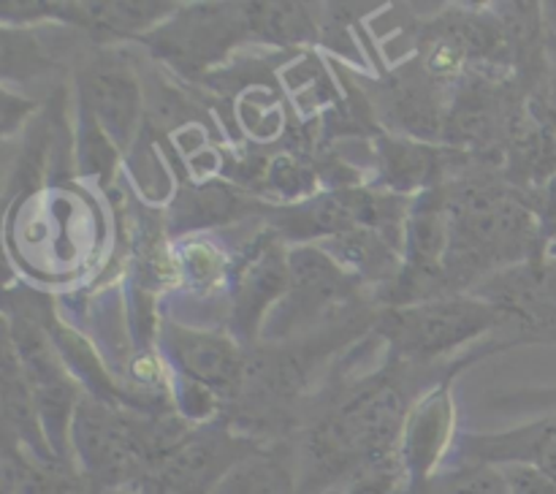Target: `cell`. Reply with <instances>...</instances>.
Here are the masks:
<instances>
[{"instance_id": "1", "label": "cell", "mask_w": 556, "mask_h": 494, "mask_svg": "<svg viewBox=\"0 0 556 494\" xmlns=\"http://www.w3.org/2000/svg\"><path fill=\"white\" fill-rule=\"evenodd\" d=\"M443 204L448 215V286H462L497 266L516 264L535 248V215L500 185H462Z\"/></svg>"}, {"instance_id": "2", "label": "cell", "mask_w": 556, "mask_h": 494, "mask_svg": "<svg viewBox=\"0 0 556 494\" xmlns=\"http://www.w3.org/2000/svg\"><path fill=\"white\" fill-rule=\"evenodd\" d=\"M71 443L96 489H128L144 481L157 459V423H141L106 400H79Z\"/></svg>"}, {"instance_id": "3", "label": "cell", "mask_w": 556, "mask_h": 494, "mask_svg": "<svg viewBox=\"0 0 556 494\" xmlns=\"http://www.w3.org/2000/svg\"><path fill=\"white\" fill-rule=\"evenodd\" d=\"M503 320V309L481 296H438L396 307L386 315L383 331L407 358H440L465 342L486 334Z\"/></svg>"}, {"instance_id": "4", "label": "cell", "mask_w": 556, "mask_h": 494, "mask_svg": "<svg viewBox=\"0 0 556 494\" xmlns=\"http://www.w3.org/2000/svg\"><path fill=\"white\" fill-rule=\"evenodd\" d=\"M250 454L220 429H201L179 440L141 481V494H212L223 476Z\"/></svg>"}, {"instance_id": "5", "label": "cell", "mask_w": 556, "mask_h": 494, "mask_svg": "<svg viewBox=\"0 0 556 494\" xmlns=\"http://www.w3.org/2000/svg\"><path fill=\"white\" fill-rule=\"evenodd\" d=\"M166 347L177 364L179 375L199 380L217 396L233 394L244 383L248 364H244L237 342L228 340V337L185 329V326H168Z\"/></svg>"}, {"instance_id": "6", "label": "cell", "mask_w": 556, "mask_h": 494, "mask_svg": "<svg viewBox=\"0 0 556 494\" xmlns=\"http://www.w3.org/2000/svg\"><path fill=\"white\" fill-rule=\"evenodd\" d=\"M353 277L326 250L296 248L288 253L286 320L318 318L342 299L351 296Z\"/></svg>"}, {"instance_id": "7", "label": "cell", "mask_w": 556, "mask_h": 494, "mask_svg": "<svg viewBox=\"0 0 556 494\" xmlns=\"http://www.w3.org/2000/svg\"><path fill=\"white\" fill-rule=\"evenodd\" d=\"M288 291V253L269 239L258 244L237 269L233 286V329L242 337H255L269 304Z\"/></svg>"}, {"instance_id": "8", "label": "cell", "mask_w": 556, "mask_h": 494, "mask_svg": "<svg viewBox=\"0 0 556 494\" xmlns=\"http://www.w3.org/2000/svg\"><path fill=\"white\" fill-rule=\"evenodd\" d=\"M462 454L483 465H532L556 481V416L503 434H467Z\"/></svg>"}, {"instance_id": "9", "label": "cell", "mask_w": 556, "mask_h": 494, "mask_svg": "<svg viewBox=\"0 0 556 494\" xmlns=\"http://www.w3.org/2000/svg\"><path fill=\"white\" fill-rule=\"evenodd\" d=\"M85 101L103 134L117 144L130 141L139 119V85L134 74L117 63H101L85 74Z\"/></svg>"}, {"instance_id": "10", "label": "cell", "mask_w": 556, "mask_h": 494, "mask_svg": "<svg viewBox=\"0 0 556 494\" xmlns=\"http://www.w3.org/2000/svg\"><path fill=\"white\" fill-rule=\"evenodd\" d=\"M451 407L448 389H434L424 396L416 407H410L405 421V438H402V456L416 481H427L429 470L438 465L440 454L445 451L451 438Z\"/></svg>"}, {"instance_id": "11", "label": "cell", "mask_w": 556, "mask_h": 494, "mask_svg": "<svg viewBox=\"0 0 556 494\" xmlns=\"http://www.w3.org/2000/svg\"><path fill=\"white\" fill-rule=\"evenodd\" d=\"M212 494H296V478L277 456L250 451L217 481Z\"/></svg>"}, {"instance_id": "12", "label": "cell", "mask_w": 556, "mask_h": 494, "mask_svg": "<svg viewBox=\"0 0 556 494\" xmlns=\"http://www.w3.org/2000/svg\"><path fill=\"white\" fill-rule=\"evenodd\" d=\"M71 11V20L109 36H134L155 25L172 5L161 3H79Z\"/></svg>"}, {"instance_id": "13", "label": "cell", "mask_w": 556, "mask_h": 494, "mask_svg": "<svg viewBox=\"0 0 556 494\" xmlns=\"http://www.w3.org/2000/svg\"><path fill=\"white\" fill-rule=\"evenodd\" d=\"M407 494H508L503 470L483 461H467L443 476L416 481Z\"/></svg>"}, {"instance_id": "14", "label": "cell", "mask_w": 556, "mask_h": 494, "mask_svg": "<svg viewBox=\"0 0 556 494\" xmlns=\"http://www.w3.org/2000/svg\"><path fill=\"white\" fill-rule=\"evenodd\" d=\"M253 11H244L248 25L253 30L275 36L280 41H291V38H302L309 33V16L302 5H250Z\"/></svg>"}, {"instance_id": "15", "label": "cell", "mask_w": 556, "mask_h": 494, "mask_svg": "<svg viewBox=\"0 0 556 494\" xmlns=\"http://www.w3.org/2000/svg\"><path fill=\"white\" fill-rule=\"evenodd\" d=\"M383 161L386 168H389V179L400 185V188H418L438 168L434 157L424 147L396 144V141L386 144Z\"/></svg>"}, {"instance_id": "16", "label": "cell", "mask_w": 556, "mask_h": 494, "mask_svg": "<svg viewBox=\"0 0 556 494\" xmlns=\"http://www.w3.org/2000/svg\"><path fill=\"white\" fill-rule=\"evenodd\" d=\"M508 494H556V481L532 465H503Z\"/></svg>"}, {"instance_id": "17", "label": "cell", "mask_w": 556, "mask_h": 494, "mask_svg": "<svg viewBox=\"0 0 556 494\" xmlns=\"http://www.w3.org/2000/svg\"><path fill=\"white\" fill-rule=\"evenodd\" d=\"M185 269L199 286H210L223 271L220 253H215L210 244H193V248L185 250Z\"/></svg>"}, {"instance_id": "18", "label": "cell", "mask_w": 556, "mask_h": 494, "mask_svg": "<svg viewBox=\"0 0 556 494\" xmlns=\"http://www.w3.org/2000/svg\"><path fill=\"white\" fill-rule=\"evenodd\" d=\"M396 486V467H375V470L358 472L351 478L342 492L337 494H394Z\"/></svg>"}, {"instance_id": "19", "label": "cell", "mask_w": 556, "mask_h": 494, "mask_svg": "<svg viewBox=\"0 0 556 494\" xmlns=\"http://www.w3.org/2000/svg\"><path fill=\"white\" fill-rule=\"evenodd\" d=\"M543 20H546V30L548 36L556 41V3H548L546 11H543Z\"/></svg>"}, {"instance_id": "20", "label": "cell", "mask_w": 556, "mask_h": 494, "mask_svg": "<svg viewBox=\"0 0 556 494\" xmlns=\"http://www.w3.org/2000/svg\"><path fill=\"white\" fill-rule=\"evenodd\" d=\"M92 494H128L125 489H96Z\"/></svg>"}, {"instance_id": "21", "label": "cell", "mask_w": 556, "mask_h": 494, "mask_svg": "<svg viewBox=\"0 0 556 494\" xmlns=\"http://www.w3.org/2000/svg\"><path fill=\"white\" fill-rule=\"evenodd\" d=\"M307 494H337V492H331L329 489V492H307Z\"/></svg>"}]
</instances>
